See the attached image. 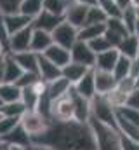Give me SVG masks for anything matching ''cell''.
Returning a JSON list of instances; mask_svg holds the SVG:
<instances>
[{"instance_id": "1", "label": "cell", "mask_w": 139, "mask_h": 150, "mask_svg": "<svg viewBox=\"0 0 139 150\" xmlns=\"http://www.w3.org/2000/svg\"><path fill=\"white\" fill-rule=\"evenodd\" d=\"M89 126L92 129L96 150H124L122 147V133L117 126L101 122L98 119H89Z\"/></svg>"}, {"instance_id": "2", "label": "cell", "mask_w": 139, "mask_h": 150, "mask_svg": "<svg viewBox=\"0 0 139 150\" xmlns=\"http://www.w3.org/2000/svg\"><path fill=\"white\" fill-rule=\"evenodd\" d=\"M19 124L21 127L32 136V140H37L40 136H44L54 124V120L47 115H44L38 110H26L19 117Z\"/></svg>"}, {"instance_id": "3", "label": "cell", "mask_w": 139, "mask_h": 150, "mask_svg": "<svg viewBox=\"0 0 139 150\" xmlns=\"http://www.w3.org/2000/svg\"><path fill=\"white\" fill-rule=\"evenodd\" d=\"M91 117L101 122H106V124L117 126V110L111 107L108 98L101 94H96L91 100Z\"/></svg>"}, {"instance_id": "4", "label": "cell", "mask_w": 139, "mask_h": 150, "mask_svg": "<svg viewBox=\"0 0 139 150\" xmlns=\"http://www.w3.org/2000/svg\"><path fill=\"white\" fill-rule=\"evenodd\" d=\"M51 119L54 122H71V120H75L73 100H71L70 93L61 96V98L51 100Z\"/></svg>"}, {"instance_id": "5", "label": "cell", "mask_w": 139, "mask_h": 150, "mask_svg": "<svg viewBox=\"0 0 139 150\" xmlns=\"http://www.w3.org/2000/svg\"><path fill=\"white\" fill-rule=\"evenodd\" d=\"M52 38H54V44H59L66 49H71V45L78 40V28L63 19L52 30Z\"/></svg>"}, {"instance_id": "6", "label": "cell", "mask_w": 139, "mask_h": 150, "mask_svg": "<svg viewBox=\"0 0 139 150\" xmlns=\"http://www.w3.org/2000/svg\"><path fill=\"white\" fill-rule=\"evenodd\" d=\"M70 54H71V61L75 63H80V65H85L89 68H94L96 65V52L91 49V45L84 40H77L71 49H70Z\"/></svg>"}, {"instance_id": "7", "label": "cell", "mask_w": 139, "mask_h": 150, "mask_svg": "<svg viewBox=\"0 0 139 150\" xmlns=\"http://www.w3.org/2000/svg\"><path fill=\"white\" fill-rule=\"evenodd\" d=\"M32 32L33 28H23L16 33H12L9 37V44H7V52L16 54V52H23V51H30V44H32Z\"/></svg>"}, {"instance_id": "8", "label": "cell", "mask_w": 139, "mask_h": 150, "mask_svg": "<svg viewBox=\"0 0 139 150\" xmlns=\"http://www.w3.org/2000/svg\"><path fill=\"white\" fill-rule=\"evenodd\" d=\"M70 96L73 100V112H75V120L77 122H82V124H87L89 119H91V100L84 98L82 94H78L73 86L70 89Z\"/></svg>"}, {"instance_id": "9", "label": "cell", "mask_w": 139, "mask_h": 150, "mask_svg": "<svg viewBox=\"0 0 139 150\" xmlns=\"http://www.w3.org/2000/svg\"><path fill=\"white\" fill-rule=\"evenodd\" d=\"M65 18L63 16H58L54 12H49L45 9H42V12H38L32 19V28H37V30H45V32H51L63 21Z\"/></svg>"}, {"instance_id": "10", "label": "cell", "mask_w": 139, "mask_h": 150, "mask_svg": "<svg viewBox=\"0 0 139 150\" xmlns=\"http://www.w3.org/2000/svg\"><path fill=\"white\" fill-rule=\"evenodd\" d=\"M94 82H96V94H101L106 96L108 93H111L117 86V79L113 72H108V70H99V68H94Z\"/></svg>"}, {"instance_id": "11", "label": "cell", "mask_w": 139, "mask_h": 150, "mask_svg": "<svg viewBox=\"0 0 139 150\" xmlns=\"http://www.w3.org/2000/svg\"><path fill=\"white\" fill-rule=\"evenodd\" d=\"M87 11H89V5L71 2L68 5V9H66V12H65V21L71 23L77 28H82L84 23H85V18H87Z\"/></svg>"}, {"instance_id": "12", "label": "cell", "mask_w": 139, "mask_h": 150, "mask_svg": "<svg viewBox=\"0 0 139 150\" xmlns=\"http://www.w3.org/2000/svg\"><path fill=\"white\" fill-rule=\"evenodd\" d=\"M52 44H54V38H52V33H51V32L33 28V32H32V44H30V49H32L33 52L44 54Z\"/></svg>"}, {"instance_id": "13", "label": "cell", "mask_w": 139, "mask_h": 150, "mask_svg": "<svg viewBox=\"0 0 139 150\" xmlns=\"http://www.w3.org/2000/svg\"><path fill=\"white\" fill-rule=\"evenodd\" d=\"M44 56H45L49 61H52L56 67H59V68H63L65 65H68L70 61H71L70 49L63 47V45H59V44H52V45L44 52Z\"/></svg>"}, {"instance_id": "14", "label": "cell", "mask_w": 139, "mask_h": 150, "mask_svg": "<svg viewBox=\"0 0 139 150\" xmlns=\"http://www.w3.org/2000/svg\"><path fill=\"white\" fill-rule=\"evenodd\" d=\"M73 89L78 93V94H82L84 98H87V100H92L94 96H96V82H94V68H91L87 74L84 75L78 82H75L73 84Z\"/></svg>"}, {"instance_id": "15", "label": "cell", "mask_w": 139, "mask_h": 150, "mask_svg": "<svg viewBox=\"0 0 139 150\" xmlns=\"http://www.w3.org/2000/svg\"><path fill=\"white\" fill-rule=\"evenodd\" d=\"M120 58V51L117 47H110L103 52L96 54V65L94 68H99V70H108V72H113L117 61Z\"/></svg>"}, {"instance_id": "16", "label": "cell", "mask_w": 139, "mask_h": 150, "mask_svg": "<svg viewBox=\"0 0 139 150\" xmlns=\"http://www.w3.org/2000/svg\"><path fill=\"white\" fill-rule=\"evenodd\" d=\"M4 19H5V25H7V30L9 33H16L23 28H28L32 26V18H28L26 14L23 12H9V14H4Z\"/></svg>"}, {"instance_id": "17", "label": "cell", "mask_w": 139, "mask_h": 150, "mask_svg": "<svg viewBox=\"0 0 139 150\" xmlns=\"http://www.w3.org/2000/svg\"><path fill=\"white\" fill-rule=\"evenodd\" d=\"M38 77L44 82H51V80L61 77V68L56 67L52 61H49L44 54H38Z\"/></svg>"}, {"instance_id": "18", "label": "cell", "mask_w": 139, "mask_h": 150, "mask_svg": "<svg viewBox=\"0 0 139 150\" xmlns=\"http://www.w3.org/2000/svg\"><path fill=\"white\" fill-rule=\"evenodd\" d=\"M14 59L18 61V65L23 68V72H35L38 74V54L30 51H23V52H16L12 54Z\"/></svg>"}, {"instance_id": "19", "label": "cell", "mask_w": 139, "mask_h": 150, "mask_svg": "<svg viewBox=\"0 0 139 150\" xmlns=\"http://www.w3.org/2000/svg\"><path fill=\"white\" fill-rule=\"evenodd\" d=\"M70 89H71V84L63 75L54 79V80H51V82H47V96L51 100H56V98H61V96L68 94Z\"/></svg>"}, {"instance_id": "20", "label": "cell", "mask_w": 139, "mask_h": 150, "mask_svg": "<svg viewBox=\"0 0 139 150\" xmlns=\"http://www.w3.org/2000/svg\"><path fill=\"white\" fill-rule=\"evenodd\" d=\"M91 68L89 67H85V65H80V63H75V61H70L68 65H65L63 68H61V75L70 80V84L73 86L75 82H78L84 75L87 74Z\"/></svg>"}, {"instance_id": "21", "label": "cell", "mask_w": 139, "mask_h": 150, "mask_svg": "<svg viewBox=\"0 0 139 150\" xmlns=\"http://www.w3.org/2000/svg\"><path fill=\"white\" fill-rule=\"evenodd\" d=\"M117 49L120 51V54L134 59V58H138V54H139V38L134 33H129L127 37L122 38V42L118 44Z\"/></svg>"}, {"instance_id": "22", "label": "cell", "mask_w": 139, "mask_h": 150, "mask_svg": "<svg viewBox=\"0 0 139 150\" xmlns=\"http://www.w3.org/2000/svg\"><path fill=\"white\" fill-rule=\"evenodd\" d=\"M4 143H7V145H18V147H26L30 142H32V136L21 127V124H18L4 140H2Z\"/></svg>"}, {"instance_id": "23", "label": "cell", "mask_w": 139, "mask_h": 150, "mask_svg": "<svg viewBox=\"0 0 139 150\" xmlns=\"http://www.w3.org/2000/svg\"><path fill=\"white\" fill-rule=\"evenodd\" d=\"M0 100L2 103H12L21 100V87L16 82H2L0 84Z\"/></svg>"}, {"instance_id": "24", "label": "cell", "mask_w": 139, "mask_h": 150, "mask_svg": "<svg viewBox=\"0 0 139 150\" xmlns=\"http://www.w3.org/2000/svg\"><path fill=\"white\" fill-rule=\"evenodd\" d=\"M23 75V68L18 65L11 52L5 54V70H4V82H16Z\"/></svg>"}, {"instance_id": "25", "label": "cell", "mask_w": 139, "mask_h": 150, "mask_svg": "<svg viewBox=\"0 0 139 150\" xmlns=\"http://www.w3.org/2000/svg\"><path fill=\"white\" fill-rule=\"evenodd\" d=\"M106 32V25L104 23H92V25H84L82 28H78V40L84 42H91L92 38L101 37Z\"/></svg>"}, {"instance_id": "26", "label": "cell", "mask_w": 139, "mask_h": 150, "mask_svg": "<svg viewBox=\"0 0 139 150\" xmlns=\"http://www.w3.org/2000/svg\"><path fill=\"white\" fill-rule=\"evenodd\" d=\"M104 25H106V30H108V32L117 33L118 37H127V35L131 33L129 28H127V25L124 23L122 18H108Z\"/></svg>"}, {"instance_id": "27", "label": "cell", "mask_w": 139, "mask_h": 150, "mask_svg": "<svg viewBox=\"0 0 139 150\" xmlns=\"http://www.w3.org/2000/svg\"><path fill=\"white\" fill-rule=\"evenodd\" d=\"M131 65H132V59L127 58V56H124V54H120V58H118V61H117V65H115V68H113L115 79L120 80V79L129 77V75H131Z\"/></svg>"}, {"instance_id": "28", "label": "cell", "mask_w": 139, "mask_h": 150, "mask_svg": "<svg viewBox=\"0 0 139 150\" xmlns=\"http://www.w3.org/2000/svg\"><path fill=\"white\" fill-rule=\"evenodd\" d=\"M117 115L120 119H124L125 122H129V124L139 127V110L138 108H134L131 105H124V107H118L117 108Z\"/></svg>"}, {"instance_id": "29", "label": "cell", "mask_w": 139, "mask_h": 150, "mask_svg": "<svg viewBox=\"0 0 139 150\" xmlns=\"http://www.w3.org/2000/svg\"><path fill=\"white\" fill-rule=\"evenodd\" d=\"M42 9H44V0H23L19 5V12L26 14L32 19L38 12H42Z\"/></svg>"}, {"instance_id": "30", "label": "cell", "mask_w": 139, "mask_h": 150, "mask_svg": "<svg viewBox=\"0 0 139 150\" xmlns=\"http://www.w3.org/2000/svg\"><path fill=\"white\" fill-rule=\"evenodd\" d=\"M26 112V107L25 103L19 100V101H12V103H4L0 107V113L2 115H7V117H21L23 113Z\"/></svg>"}, {"instance_id": "31", "label": "cell", "mask_w": 139, "mask_h": 150, "mask_svg": "<svg viewBox=\"0 0 139 150\" xmlns=\"http://www.w3.org/2000/svg\"><path fill=\"white\" fill-rule=\"evenodd\" d=\"M71 2L73 0H44V9L65 18V12H66V9Z\"/></svg>"}, {"instance_id": "32", "label": "cell", "mask_w": 139, "mask_h": 150, "mask_svg": "<svg viewBox=\"0 0 139 150\" xmlns=\"http://www.w3.org/2000/svg\"><path fill=\"white\" fill-rule=\"evenodd\" d=\"M108 16L103 9L94 4V5H89V11H87V18H85V23L84 25H92V23H106Z\"/></svg>"}, {"instance_id": "33", "label": "cell", "mask_w": 139, "mask_h": 150, "mask_svg": "<svg viewBox=\"0 0 139 150\" xmlns=\"http://www.w3.org/2000/svg\"><path fill=\"white\" fill-rule=\"evenodd\" d=\"M122 19H124V23L127 25V28H129V32L132 33V30H134V26H136V23H138L139 16H138V9H136V5L132 4L131 7H127V9H124L122 11V16H120Z\"/></svg>"}, {"instance_id": "34", "label": "cell", "mask_w": 139, "mask_h": 150, "mask_svg": "<svg viewBox=\"0 0 139 150\" xmlns=\"http://www.w3.org/2000/svg\"><path fill=\"white\" fill-rule=\"evenodd\" d=\"M19 124V119L18 117H7V115H2L0 117V140H4L16 126Z\"/></svg>"}, {"instance_id": "35", "label": "cell", "mask_w": 139, "mask_h": 150, "mask_svg": "<svg viewBox=\"0 0 139 150\" xmlns=\"http://www.w3.org/2000/svg\"><path fill=\"white\" fill-rule=\"evenodd\" d=\"M98 5L106 12L108 18H120L122 16V9L117 5L115 0H98Z\"/></svg>"}, {"instance_id": "36", "label": "cell", "mask_w": 139, "mask_h": 150, "mask_svg": "<svg viewBox=\"0 0 139 150\" xmlns=\"http://www.w3.org/2000/svg\"><path fill=\"white\" fill-rule=\"evenodd\" d=\"M87 44L91 45V49H92L96 54H99V52H103V51H106V49H110V47H111V44L108 42V38L104 37V35L92 38V40H91V42H87Z\"/></svg>"}, {"instance_id": "37", "label": "cell", "mask_w": 139, "mask_h": 150, "mask_svg": "<svg viewBox=\"0 0 139 150\" xmlns=\"http://www.w3.org/2000/svg\"><path fill=\"white\" fill-rule=\"evenodd\" d=\"M21 2H23V0H0V12H2V14L18 12Z\"/></svg>"}, {"instance_id": "38", "label": "cell", "mask_w": 139, "mask_h": 150, "mask_svg": "<svg viewBox=\"0 0 139 150\" xmlns=\"http://www.w3.org/2000/svg\"><path fill=\"white\" fill-rule=\"evenodd\" d=\"M37 80H40L38 74H35V72H23V75L16 80V84H18L19 87H26V86H32V84H35Z\"/></svg>"}, {"instance_id": "39", "label": "cell", "mask_w": 139, "mask_h": 150, "mask_svg": "<svg viewBox=\"0 0 139 150\" xmlns=\"http://www.w3.org/2000/svg\"><path fill=\"white\" fill-rule=\"evenodd\" d=\"M25 150H58L56 147H52L51 143H44V142H37V140H32L26 147H23Z\"/></svg>"}, {"instance_id": "40", "label": "cell", "mask_w": 139, "mask_h": 150, "mask_svg": "<svg viewBox=\"0 0 139 150\" xmlns=\"http://www.w3.org/2000/svg\"><path fill=\"white\" fill-rule=\"evenodd\" d=\"M9 37H11V33H9V30H7V25H5V19H4V14L0 12V42L7 47V44H9Z\"/></svg>"}, {"instance_id": "41", "label": "cell", "mask_w": 139, "mask_h": 150, "mask_svg": "<svg viewBox=\"0 0 139 150\" xmlns=\"http://www.w3.org/2000/svg\"><path fill=\"white\" fill-rule=\"evenodd\" d=\"M122 147H124V150H139V142H134L122 134Z\"/></svg>"}, {"instance_id": "42", "label": "cell", "mask_w": 139, "mask_h": 150, "mask_svg": "<svg viewBox=\"0 0 139 150\" xmlns=\"http://www.w3.org/2000/svg\"><path fill=\"white\" fill-rule=\"evenodd\" d=\"M127 105H131V107H134V108H138L139 110V87L129 96V100H127Z\"/></svg>"}, {"instance_id": "43", "label": "cell", "mask_w": 139, "mask_h": 150, "mask_svg": "<svg viewBox=\"0 0 139 150\" xmlns=\"http://www.w3.org/2000/svg\"><path fill=\"white\" fill-rule=\"evenodd\" d=\"M131 77H134L138 80L139 77V58H134L132 59V65H131Z\"/></svg>"}, {"instance_id": "44", "label": "cell", "mask_w": 139, "mask_h": 150, "mask_svg": "<svg viewBox=\"0 0 139 150\" xmlns=\"http://www.w3.org/2000/svg\"><path fill=\"white\" fill-rule=\"evenodd\" d=\"M117 2V5L124 11V9H127V7H131L132 4H134V0H115Z\"/></svg>"}, {"instance_id": "45", "label": "cell", "mask_w": 139, "mask_h": 150, "mask_svg": "<svg viewBox=\"0 0 139 150\" xmlns=\"http://www.w3.org/2000/svg\"><path fill=\"white\" fill-rule=\"evenodd\" d=\"M73 2H78V4H84V5H94V4H98V0H73Z\"/></svg>"}, {"instance_id": "46", "label": "cell", "mask_w": 139, "mask_h": 150, "mask_svg": "<svg viewBox=\"0 0 139 150\" xmlns=\"http://www.w3.org/2000/svg\"><path fill=\"white\" fill-rule=\"evenodd\" d=\"M132 33L139 38V19H138V23H136V26H134V30H132Z\"/></svg>"}, {"instance_id": "47", "label": "cell", "mask_w": 139, "mask_h": 150, "mask_svg": "<svg viewBox=\"0 0 139 150\" xmlns=\"http://www.w3.org/2000/svg\"><path fill=\"white\" fill-rule=\"evenodd\" d=\"M5 52H7V47H5V45H4V44L0 42V58H2V56H4Z\"/></svg>"}, {"instance_id": "48", "label": "cell", "mask_w": 139, "mask_h": 150, "mask_svg": "<svg viewBox=\"0 0 139 150\" xmlns=\"http://www.w3.org/2000/svg\"><path fill=\"white\" fill-rule=\"evenodd\" d=\"M9 150H25L23 147H18V145H9Z\"/></svg>"}, {"instance_id": "49", "label": "cell", "mask_w": 139, "mask_h": 150, "mask_svg": "<svg viewBox=\"0 0 139 150\" xmlns=\"http://www.w3.org/2000/svg\"><path fill=\"white\" fill-rule=\"evenodd\" d=\"M0 150H7V143H4V142H0Z\"/></svg>"}, {"instance_id": "50", "label": "cell", "mask_w": 139, "mask_h": 150, "mask_svg": "<svg viewBox=\"0 0 139 150\" xmlns=\"http://www.w3.org/2000/svg\"><path fill=\"white\" fill-rule=\"evenodd\" d=\"M134 5H136V9H138V16H139V4H136V2H134Z\"/></svg>"}, {"instance_id": "51", "label": "cell", "mask_w": 139, "mask_h": 150, "mask_svg": "<svg viewBox=\"0 0 139 150\" xmlns=\"http://www.w3.org/2000/svg\"><path fill=\"white\" fill-rule=\"evenodd\" d=\"M2 105H4V103H2V100H0V107H2Z\"/></svg>"}, {"instance_id": "52", "label": "cell", "mask_w": 139, "mask_h": 150, "mask_svg": "<svg viewBox=\"0 0 139 150\" xmlns=\"http://www.w3.org/2000/svg\"><path fill=\"white\" fill-rule=\"evenodd\" d=\"M138 87H139V77H138Z\"/></svg>"}, {"instance_id": "53", "label": "cell", "mask_w": 139, "mask_h": 150, "mask_svg": "<svg viewBox=\"0 0 139 150\" xmlns=\"http://www.w3.org/2000/svg\"><path fill=\"white\" fill-rule=\"evenodd\" d=\"M134 2H136V4H139V0H134Z\"/></svg>"}, {"instance_id": "54", "label": "cell", "mask_w": 139, "mask_h": 150, "mask_svg": "<svg viewBox=\"0 0 139 150\" xmlns=\"http://www.w3.org/2000/svg\"><path fill=\"white\" fill-rule=\"evenodd\" d=\"M138 58H139V54H138Z\"/></svg>"}, {"instance_id": "55", "label": "cell", "mask_w": 139, "mask_h": 150, "mask_svg": "<svg viewBox=\"0 0 139 150\" xmlns=\"http://www.w3.org/2000/svg\"><path fill=\"white\" fill-rule=\"evenodd\" d=\"M0 142H2V140H0Z\"/></svg>"}]
</instances>
